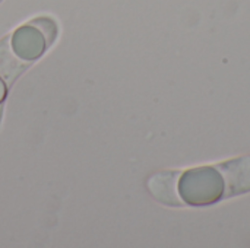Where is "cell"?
<instances>
[{"instance_id": "8992f818", "label": "cell", "mask_w": 250, "mask_h": 248, "mask_svg": "<svg viewBox=\"0 0 250 248\" xmlns=\"http://www.w3.org/2000/svg\"><path fill=\"white\" fill-rule=\"evenodd\" d=\"M6 92H7V89H6V85H4V82L0 79V104L4 101V98H6Z\"/></svg>"}, {"instance_id": "ba28073f", "label": "cell", "mask_w": 250, "mask_h": 248, "mask_svg": "<svg viewBox=\"0 0 250 248\" xmlns=\"http://www.w3.org/2000/svg\"><path fill=\"white\" fill-rule=\"evenodd\" d=\"M1 1H3V0H0V3H1Z\"/></svg>"}, {"instance_id": "6da1fadb", "label": "cell", "mask_w": 250, "mask_h": 248, "mask_svg": "<svg viewBox=\"0 0 250 248\" xmlns=\"http://www.w3.org/2000/svg\"><path fill=\"white\" fill-rule=\"evenodd\" d=\"M224 177L217 167H199L180 174L179 194L188 206H211L224 199Z\"/></svg>"}, {"instance_id": "52a82bcc", "label": "cell", "mask_w": 250, "mask_h": 248, "mask_svg": "<svg viewBox=\"0 0 250 248\" xmlns=\"http://www.w3.org/2000/svg\"><path fill=\"white\" fill-rule=\"evenodd\" d=\"M1 117H3V104H0V123H1Z\"/></svg>"}, {"instance_id": "277c9868", "label": "cell", "mask_w": 250, "mask_h": 248, "mask_svg": "<svg viewBox=\"0 0 250 248\" xmlns=\"http://www.w3.org/2000/svg\"><path fill=\"white\" fill-rule=\"evenodd\" d=\"M179 171H161L148 180V189L160 203L171 208H180L185 203L179 194Z\"/></svg>"}, {"instance_id": "3957f363", "label": "cell", "mask_w": 250, "mask_h": 248, "mask_svg": "<svg viewBox=\"0 0 250 248\" xmlns=\"http://www.w3.org/2000/svg\"><path fill=\"white\" fill-rule=\"evenodd\" d=\"M224 177V199L250 191V156H240L215 165Z\"/></svg>"}, {"instance_id": "5b68a950", "label": "cell", "mask_w": 250, "mask_h": 248, "mask_svg": "<svg viewBox=\"0 0 250 248\" xmlns=\"http://www.w3.org/2000/svg\"><path fill=\"white\" fill-rule=\"evenodd\" d=\"M26 63H23L22 58H19L15 51H12L10 42L7 39H3L0 42V76L7 82L13 83L16 77L26 69Z\"/></svg>"}, {"instance_id": "7a4b0ae2", "label": "cell", "mask_w": 250, "mask_h": 248, "mask_svg": "<svg viewBox=\"0 0 250 248\" xmlns=\"http://www.w3.org/2000/svg\"><path fill=\"white\" fill-rule=\"evenodd\" d=\"M53 44L47 35L32 22L19 26L10 37V47L23 61L38 60Z\"/></svg>"}]
</instances>
